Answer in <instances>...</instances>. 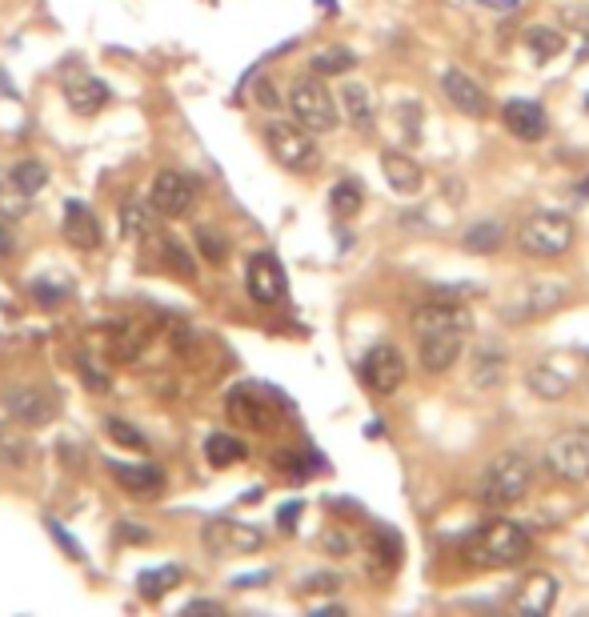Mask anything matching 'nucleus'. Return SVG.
<instances>
[{
	"mask_svg": "<svg viewBox=\"0 0 589 617\" xmlns=\"http://www.w3.org/2000/svg\"><path fill=\"white\" fill-rule=\"evenodd\" d=\"M413 333H418V357L425 373H446L461 357L473 333V313L461 301L433 297L413 313Z\"/></svg>",
	"mask_w": 589,
	"mask_h": 617,
	"instance_id": "1",
	"label": "nucleus"
},
{
	"mask_svg": "<svg viewBox=\"0 0 589 617\" xmlns=\"http://www.w3.org/2000/svg\"><path fill=\"white\" fill-rule=\"evenodd\" d=\"M461 557L473 569H513V565H522L529 557V534L517 522L494 517V522H482L470 538L461 541Z\"/></svg>",
	"mask_w": 589,
	"mask_h": 617,
	"instance_id": "2",
	"label": "nucleus"
},
{
	"mask_svg": "<svg viewBox=\"0 0 589 617\" xmlns=\"http://www.w3.org/2000/svg\"><path fill=\"white\" fill-rule=\"evenodd\" d=\"M529 489H534V461L517 453V449L501 453L482 477V501L489 510H510Z\"/></svg>",
	"mask_w": 589,
	"mask_h": 617,
	"instance_id": "3",
	"label": "nucleus"
},
{
	"mask_svg": "<svg viewBox=\"0 0 589 617\" xmlns=\"http://www.w3.org/2000/svg\"><path fill=\"white\" fill-rule=\"evenodd\" d=\"M289 108H293V120H297L305 132H333L341 120L337 97L329 92V85L321 77L293 80V89H289Z\"/></svg>",
	"mask_w": 589,
	"mask_h": 617,
	"instance_id": "4",
	"label": "nucleus"
},
{
	"mask_svg": "<svg viewBox=\"0 0 589 617\" xmlns=\"http://www.w3.org/2000/svg\"><path fill=\"white\" fill-rule=\"evenodd\" d=\"M574 221H569V213H558V209H537L529 213L517 229V245L522 253L529 257H562L569 245H574Z\"/></svg>",
	"mask_w": 589,
	"mask_h": 617,
	"instance_id": "5",
	"label": "nucleus"
},
{
	"mask_svg": "<svg viewBox=\"0 0 589 617\" xmlns=\"http://www.w3.org/2000/svg\"><path fill=\"white\" fill-rule=\"evenodd\" d=\"M546 465L558 481L581 486L589 481V425H569L546 446Z\"/></svg>",
	"mask_w": 589,
	"mask_h": 617,
	"instance_id": "6",
	"label": "nucleus"
},
{
	"mask_svg": "<svg viewBox=\"0 0 589 617\" xmlns=\"http://www.w3.org/2000/svg\"><path fill=\"white\" fill-rule=\"evenodd\" d=\"M265 145L273 153V160L281 169L289 172H313L321 165V153H317L313 137H305V129L293 120H273L269 129H265Z\"/></svg>",
	"mask_w": 589,
	"mask_h": 617,
	"instance_id": "7",
	"label": "nucleus"
},
{
	"mask_svg": "<svg viewBox=\"0 0 589 617\" xmlns=\"http://www.w3.org/2000/svg\"><path fill=\"white\" fill-rule=\"evenodd\" d=\"M361 382H366L369 394L377 397H393L401 385H406V357L397 345H373L361 361Z\"/></svg>",
	"mask_w": 589,
	"mask_h": 617,
	"instance_id": "8",
	"label": "nucleus"
},
{
	"mask_svg": "<svg viewBox=\"0 0 589 617\" xmlns=\"http://www.w3.org/2000/svg\"><path fill=\"white\" fill-rule=\"evenodd\" d=\"M201 541H205V550L213 557H245V553L261 550L265 534L257 526H249V522H209Z\"/></svg>",
	"mask_w": 589,
	"mask_h": 617,
	"instance_id": "9",
	"label": "nucleus"
},
{
	"mask_svg": "<svg viewBox=\"0 0 589 617\" xmlns=\"http://www.w3.org/2000/svg\"><path fill=\"white\" fill-rule=\"evenodd\" d=\"M4 409L9 417L21 425H53L61 417V397L53 389H37V385H21L4 394Z\"/></svg>",
	"mask_w": 589,
	"mask_h": 617,
	"instance_id": "10",
	"label": "nucleus"
},
{
	"mask_svg": "<svg viewBox=\"0 0 589 617\" xmlns=\"http://www.w3.org/2000/svg\"><path fill=\"white\" fill-rule=\"evenodd\" d=\"M565 293L569 290H565L562 281H534V285H525V290L501 309V317H505V321H534V317H546L553 313V309H562Z\"/></svg>",
	"mask_w": 589,
	"mask_h": 617,
	"instance_id": "11",
	"label": "nucleus"
},
{
	"mask_svg": "<svg viewBox=\"0 0 589 617\" xmlns=\"http://www.w3.org/2000/svg\"><path fill=\"white\" fill-rule=\"evenodd\" d=\"M149 201L157 205L161 217H184V213L193 209V201H196L193 177H184L181 169H161L157 181H153V193H149Z\"/></svg>",
	"mask_w": 589,
	"mask_h": 617,
	"instance_id": "12",
	"label": "nucleus"
},
{
	"mask_svg": "<svg viewBox=\"0 0 589 617\" xmlns=\"http://www.w3.org/2000/svg\"><path fill=\"white\" fill-rule=\"evenodd\" d=\"M273 394L269 389H257V385H236L229 394V417L236 425H249V429H269L273 425Z\"/></svg>",
	"mask_w": 589,
	"mask_h": 617,
	"instance_id": "13",
	"label": "nucleus"
},
{
	"mask_svg": "<svg viewBox=\"0 0 589 617\" xmlns=\"http://www.w3.org/2000/svg\"><path fill=\"white\" fill-rule=\"evenodd\" d=\"M245 290L257 305H277L285 297V269L273 253H257L245 269Z\"/></svg>",
	"mask_w": 589,
	"mask_h": 617,
	"instance_id": "14",
	"label": "nucleus"
},
{
	"mask_svg": "<svg viewBox=\"0 0 589 617\" xmlns=\"http://www.w3.org/2000/svg\"><path fill=\"white\" fill-rule=\"evenodd\" d=\"M61 89H65V101L77 117H97L108 105V97H113L105 80H97L92 73H68Z\"/></svg>",
	"mask_w": 589,
	"mask_h": 617,
	"instance_id": "15",
	"label": "nucleus"
},
{
	"mask_svg": "<svg viewBox=\"0 0 589 617\" xmlns=\"http://www.w3.org/2000/svg\"><path fill=\"white\" fill-rule=\"evenodd\" d=\"M558 597H562V581L553 578V574H541V569L525 574L522 586L513 590V605L522 614H550L553 605H558Z\"/></svg>",
	"mask_w": 589,
	"mask_h": 617,
	"instance_id": "16",
	"label": "nucleus"
},
{
	"mask_svg": "<svg viewBox=\"0 0 589 617\" xmlns=\"http://www.w3.org/2000/svg\"><path fill=\"white\" fill-rule=\"evenodd\" d=\"M441 92L449 97V105L465 113V117H485L489 113V97L470 73H461V68H446L441 73Z\"/></svg>",
	"mask_w": 589,
	"mask_h": 617,
	"instance_id": "17",
	"label": "nucleus"
},
{
	"mask_svg": "<svg viewBox=\"0 0 589 617\" xmlns=\"http://www.w3.org/2000/svg\"><path fill=\"white\" fill-rule=\"evenodd\" d=\"M501 120H505V129L513 137H522V141H541L546 129H550V120H546V108L537 105V101H505L501 108Z\"/></svg>",
	"mask_w": 589,
	"mask_h": 617,
	"instance_id": "18",
	"label": "nucleus"
},
{
	"mask_svg": "<svg viewBox=\"0 0 589 617\" xmlns=\"http://www.w3.org/2000/svg\"><path fill=\"white\" fill-rule=\"evenodd\" d=\"M65 241L73 249L92 253L101 245V221L85 201H65Z\"/></svg>",
	"mask_w": 589,
	"mask_h": 617,
	"instance_id": "19",
	"label": "nucleus"
},
{
	"mask_svg": "<svg viewBox=\"0 0 589 617\" xmlns=\"http://www.w3.org/2000/svg\"><path fill=\"white\" fill-rule=\"evenodd\" d=\"M366 562L373 578H393L397 565H401V541L389 529H373L366 541Z\"/></svg>",
	"mask_w": 589,
	"mask_h": 617,
	"instance_id": "20",
	"label": "nucleus"
},
{
	"mask_svg": "<svg viewBox=\"0 0 589 617\" xmlns=\"http://www.w3.org/2000/svg\"><path fill=\"white\" fill-rule=\"evenodd\" d=\"M381 169H385V181H389L393 193H418L421 189V165L409 153H381Z\"/></svg>",
	"mask_w": 589,
	"mask_h": 617,
	"instance_id": "21",
	"label": "nucleus"
},
{
	"mask_svg": "<svg viewBox=\"0 0 589 617\" xmlns=\"http://www.w3.org/2000/svg\"><path fill=\"white\" fill-rule=\"evenodd\" d=\"M108 470H113V477L120 481V489H125V493L153 498V493H161V489H165V473L153 470V465H120V461H113Z\"/></svg>",
	"mask_w": 589,
	"mask_h": 617,
	"instance_id": "22",
	"label": "nucleus"
},
{
	"mask_svg": "<svg viewBox=\"0 0 589 617\" xmlns=\"http://www.w3.org/2000/svg\"><path fill=\"white\" fill-rule=\"evenodd\" d=\"M157 205L153 201H125L120 205V229H125V236H132V241H144V236L157 233Z\"/></svg>",
	"mask_w": 589,
	"mask_h": 617,
	"instance_id": "23",
	"label": "nucleus"
},
{
	"mask_svg": "<svg viewBox=\"0 0 589 617\" xmlns=\"http://www.w3.org/2000/svg\"><path fill=\"white\" fill-rule=\"evenodd\" d=\"M341 108H345V117L354 129H373V120H377V108H373V97H369L366 85H357L349 80L345 89H341Z\"/></svg>",
	"mask_w": 589,
	"mask_h": 617,
	"instance_id": "24",
	"label": "nucleus"
},
{
	"mask_svg": "<svg viewBox=\"0 0 589 617\" xmlns=\"http://www.w3.org/2000/svg\"><path fill=\"white\" fill-rule=\"evenodd\" d=\"M33 458H37V449H33V441L25 437V429H21V425H9V421H0V461H4V465H16V470H25Z\"/></svg>",
	"mask_w": 589,
	"mask_h": 617,
	"instance_id": "25",
	"label": "nucleus"
},
{
	"mask_svg": "<svg viewBox=\"0 0 589 617\" xmlns=\"http://www.w3.org/2000/svg\"><path fill=\"white\" fill-rule=\"evenodd\" d=\"M501 241H505V224L501 221H477L461 233V249L477 253V257H489V253L501 249Z\"/></svg>",
	"mask_w": 589,
	"mask_h": 617,
	"instance_id": "26",
	"label": "nucleus"
},
{
	"mask_svg": "<svg viewBox=\"0 0 589 617\" xmlns=\"http://www.w3.org/2000/svg\"><path fill=\"white\" fill-rule=\"evenodd\" d=\"M28 209H33V197L21 189V181L13 177V169H4V165H0V217H4V221H21Z\"/></svg>",
	"mask_w": 589,
	"mask_h": 617,
	"instance_id": "27",
	"label": "nucleus"
},
{
	"mask_svg": "<svg viewBox=\"0 0 589 617\" xmlns=\"http://www.w3.org/2000/svg\"><path fill=\"white\" fill-rule=\"evenodd\" d=\"M525 385H529V394H537L541 401H562L569 394V377L558 373L553 365H534L525 373Z\"/></svg>",
	"mask_w": 589,
	"mask_h": 617,
	"instance_id": "28",
	"label": "nucleus"
},
{
	"mask_svg": "<svg viewBox=\"0 0 589 617\" xmlns=\"http://www.w3.org/2000/svg\"><path fill=\"white\" fill-rule=\"evenodd\" d=\"M366 205V189L357 181H337L329 189V213L337 217V221H354L357 213Z\"/></svg>",
	"mask_w": 589,
	"mask_h": 617,
	"instance_id": "29",
	"label": "nucleus"
},
{
	"mask_svg": "<svg viewBox=\"0 0 589 617\" xmlns=\"http://www.w3.org/2000/svg\"><path fill=\"white\" fill-rule=\"evenodd\" d=\"M525 49H529V56H534L537 65H546V61L565 53V37L558 28L534 25V28H525Z\"/></svg>",
	"mask_w": 589,
	"mask_h": 617,
	"instance_id": "30",
	"label": "nucleus"
},
{
	"mask_svg": "<svg viewBox=\"0 0 589 617\" xmlns=\"http://www.w3.org/2000/svg\"><path fill=\"white\" fill-rule=\"evenodd\" d=\"M181 581V565H161V569H144L141 578H137V593H141L144 602H157L165 593L172 590Z\"/></svg>",
	"mask_w": 589,
	"mask_h": 617,
	"instance_id": "31",
	"label": "nucleus"
},
{
	"mask_svg": "<svg viewBox=\"0 0 589 617\" xmlns=\"http://www.w3.org/2000/svg\"><path fill=\"white\" fill-rule=\"evenodd\" d=\"M205 458H209L213 470H229V465H241V461H245V446H241L233 434H209Z\"/></svg>",
	"mask_w": 589,
	"mask_h": 617,
	"instance_id": "32",
	"label": "nucleus"
},
{
	"mask_svg": "<svg viewBox=\"0 0 589 617\" xmlns=\"http://www.w3.org/2000/svg\"><path fill=\"white\" fill-rule=\"evenodd\" d=\"M357 68V56L349 49H325V53H317L309 61V73L313 77H337V73H354Z\"/></svg>",
	"mask_w": 589,
	"mask_h": 617,
	"instance_id": "33",
	"label": "nucleus"
},
{
	"mask_svg": "<svg viewBox=\"0 0 589 617\" xmlns=\"http://www.w3.org/2000/svg\"><path fill=\"white\" fill-rule=\"evenodd\" d=\"M505 382V354L501 349H482L477 365H473V385H501Z\"/></svg>",
	"mask_w": 589,
	"mask_h": 617,
	"instance_id": "34",
	"label": "nucleus"
},
{
	"mask_svg": "<svg viewBox=\"0 0 589 617\" xmlns=\"http://www.w3.org/2000/svg\"><path fill=\"white\" fill-rule=\"evenodd\" d=\"M28 293H33V301L40 309H56V305H65L73 297V285L68 281H53V277H40V281L28 285Z\"/></svg>",
	"mask_w": 589,
	"mask_h": 617,
	"instance_id": "35",
	"label": "nucleus"
},
{
	"mask_svg": "<svg viewBox=\"0 0 589 617\" xmlns=\"http://www.w3.org/2000/svg\"><path fill=\"white\" fill-rule=\"evenodd\" d=\"M105 434L117 441V446H125V449H132V453H149V441H144V434L141 429H132L129 421H120V417H108L105 421Z\"/></svg>",
	"mask_w": 589,
	"mask_h": 617,
	"instance_id": "36",
	"label": "nucleus"
},
{
	"mask_svg": "<svg viewBox=\"0 0 589 617\" xmlns=\"http://www.w3.org/2000/svg\"><path fill=\"white\" fill-rule=\"evenodd\" d=\"M13 177L21 181V189H25L28 197H37L40 189L49 184V169H44L40 160H21V165H13Z\"/></svg>",
	"mask_w": 589,
	"mask_h": 617,
	"instance_id": "37",
	"label": "nucleus"
},
{
	"mask_svg": "<svg viewBox=\"0 0 589 617\" xmlns=\"http://www.w3.org/2000/svg\"><path fill=\"white\" fill-rule=\"evenodd\" d=\"M196 245H201V253H205L213 265L225 261V236L217 233V229H196Z\"/></svg>",
	"mask_w": 589,
	"mask_h": 617,
	"instance_id": "38",
	"label": "nucleus"
},
{
	"mask_svg": "<svg viewBox=\"0 0 589 617\" xmlns=\"http://www.w3.org/2000/svg\"><path fill=\"white\" fill-rule=\"evenodd\" d=\"M165 261H172V273L184 277V281H193V257L177 245V241H165Z\"/></svg>",
	"mask_w": 589,
	"mask_h": 617,
	"instance_id": "39",
	"label": "nucleus"
},
{
	"mask_svg": "<svg viewBox=\"0 0 589 617\" xmlns=\"http://www.w3.org/2000/svg\"><path fill=\"white\" fill-rule=\"evenodd\" d=\"M401 120H406V141H409V145H418V141H421V108H418V101H406V105H401Z\"/></svg>",
	"mask_w": 589,
	"mask_h": 617,
	"instance_id": "40",
	"label": "nucleus"
},
{
	"mask_svg": "<svg viewBox=\"0 0 589 617\" xmlns=\"http://www.w3.org/2000/svg\"><path fill=\"white\" fill-rule=\"evenodd\" d=\"M293 517H302V501H285V505H281V513H277V526H281V534H293V526H297Z\"/></svg>",
	"mask_w": 589,
	"mask_h": 617,
	"instance_id": "41",
	"label": "nucleus"
},
{
	"mask_svg": "<svg viewBox=\"0 0 589 617\" xmlns=\"http://www.w3.org/2000/svg\"><path fill=\"white\" fill-rule=\"evenodd\" d=\"M16 253V233H13V221H4L0 217V261H9Z\"/></svg>",
	"mask_w": 589,
	"mask_h": 617,
	"instance_id": "42",
	"label": "nucleus"
},
{
	"mask_svg": "<svg viewBox=\"0 0 589 617\" xmlns=\"http://www.w3.org/2000/svg\"><path fill=\"white\" fill-rule=\"evenodd\" d=\"M257 105H261V108H281V101H277V89L269 85V80H257Z\"/></svg>",
	"mask_w": 589,
	"mask_h": 617,
	"instance_id": "43",
	"label": "nucleus"
},
{
	"mask_svg": "<svg viewBox=\"0 0 589 617\" xmlns=\"http://www.w3.org/2000/svg\"><path fill=\"white\" fill-rule=\"evenodd\" d=\"M341 586V578H333V574H317V578H309V586L305 590H325V593H333Z\"/></svg>",
	"mask_w": 589,
	"mask_h": 617,
	"instance_id": "44",
	"label": "nucleus"
},
{
	"mask_svg": "<svg viewBox=\"0 0 589 617\" xmlns=\"http://www.w3.org/2000/svg\"><path fill=\"white\" fill-rule=\"evenodd\" d=\"M184 614H225V605L221 602H201V597H196V602L184 605Z\"/></svg>",
	"mask_w": 589,
	"mask_h": 617,
	"instance_id": "45",
	"label": "nucleus"
},
{
	"mask_svg": "<svg viewBox=\"0 0 589 617\" xmlns=\"http://www.w3.org/2000/svg\"><path fill=\"white\" fill-rule=\"evenodd\" d=\"M565 21H569L574 28H581V33H589V4L581 9V13H577V9H565Z\"/></svg>",
	"mask_w": 589,
	"mask_h": 617,
	"instance_id": "46",
	"label": "nucleus"
},
{
	"mask_svg": "<svg viewBox=\"0 0 589 617\" xmlns=\"http://www.w3.org/2000/svg\"><path fill=\"white\" fill-rule=\"evenodd\" d=\"M49 529H53V534H56V538H61V541H65V550H68V557H80V545H77V541H73V538H68V534H65V529H61V526H56V522H49Z\"/></svg>",
	"mask_w": 589,
	"mask_h": 617,
	"instance_id": "47",
	"label": "nucleus"
},
{
	"mask_svg": "<svg viewBox=\"0 0 589 617\" xmlns=\"http://www.w3.org/2000/svg\"><path fill=\"white\" fill-rule=\"evenodd\" d=\"M265 581H269V569L265 574H249V578H236L233 586L236 590H253V586H265Z\"/></svg>",
	"mask_w": 589,
	"mask_h": 617,
	"instance_id": "48",
	"label": "nucleus"
},
{
	"mask_svg": "<svg viewBox=\"0 0 589 617\" xmlns=\"http://www.w3.org/2000/svg\"><path fill=\"white\" fill-rule=\"evenodd\" d=\"M482 4L498 9V13H513V9H517V0H482Z\"/></svg>",
	"mask_w": 589,
	"mask_h": 617,
	"instance_id": "49",
	"label": "nucleus"
},
{
	"mask_svg": "<svg viewBox=\"0 0 589 617\" xmlns=\"http://www.w3.org/2000/svg\"><path fill=\"white\" fill-rule=\"evenodd\" d=\"M120 534H125V538H132V541H149V529H132V526H125V529H120Z\"/></svg>",
	"mask_w": 589,
	"mask_h": 617,
	"instance_id": "50",
	"label": "nucleus"
},
{
	"mask_svg": "<svg viewBox=\"0 0 589 617\" xmlns=\"http://www.w3.org/2000/svg\"><path fill=\"white\" fill-rule=\"evenodd\" d=\"M577 61H581V65H586V61H589V33H586V44H581V53H577Z\"/></svg>",
	"mask_w": 589,
	"mask_h": 617,
	"instance_id": "51",
	"label": "nucleus"
},
{
	"mask_svg": "<svg viewBox=\"0 0 589 617\" xmlns=\"http://www.w3.org/2000/svg\"><path fill=\"white\" fill-rule=\"evenodd\" d=\"M317 4H321L325 13H337V0H317Z\"/></svg>",
	"mask_w": 589,
	"mask_h": 617,
	"instance_id": "52",
	"label": "nucleus"
},
{
	"mask_svg": "<svg viewBox=\"0 0 589 617\" xmlns=\"http://www.w3.org/2000/svg\"><path fill=\"white\" fill-rule=\"evenodd\" d=\"M586 105H589V101H586Z\"/></svg>",
	"mask_w": 589,
	"mask_h": 617,
	"instance_id": "53",
	"label": "nucleus"
}]
</instances>
